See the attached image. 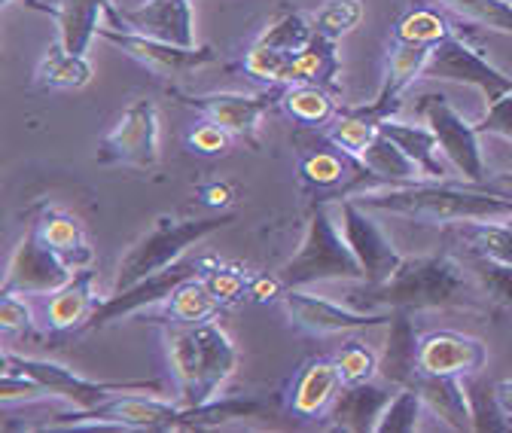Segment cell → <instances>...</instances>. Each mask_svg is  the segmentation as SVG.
<instances>
[{"label":"cell","mask_w":512,"mask_h":433,"mask_svg":"<svg viewBox=\"0 0 512 433\" xmlns=\"http://www.w3.org/2000/svg\"><path fill=\"white\" fill-rule=\"evenodd\" d=\"M354 196L375 214H391L430 226H470V223H512V199L497 196L479 183L461 180H418L406 187L366 183L351 187Z\"/></svg>","instance_id":"obj_1"},{"label":"cell","mask_w":512,"mask_h":433,"mask_svg":"<svg viewBox=\"0 0 512 433\" xmlns=\"http://www.w3.org/2000/svg\"><path fill=\"white\" fill-rule=\"evenodd\" d=\"M162 348L180 406L217 400L241 363L238 345L214 318L202 324H165Z\"/></svg>","instance_id":"obj_2"},{"label":"cell","mask_w":512,"mask_h":433,"mask_svg":"<svg viewBox=\"0 0 512 433\" xmlns=\"http://www.w3.org/2000/svg\"><path fill=\"white\" fill-rule=\"evenodd\" d=\"M357 287L351 296H363V312H436L482 299L470 269L455 257H406L388 281Z\"/></svg>","instance_id":"obj_3"},{"label":"cell","mask_w":512,"mask_h":433,"mask_svg":"<svg viewBox=\"0 0 512 433\" xmlns=\"http://www.w3.org/2000/svg\"><path fill=\"white\" fill-rule=\"evenodd\" d=\"M278 278L284 281V287H314L327 281H342V284L366 281V272L348 247L333 217L330 202H320L311 208L302 241L293 251V257L278 269Z\"/></svg>","instance_id":"obj_4"},{"label":"cell","mask_w":512,"mask_h":433,"mask_svg":"<svg viewBox=\"0 0 512 433\" xmlns=\"http://www.w3.org/2000/svg\"><path fill=\"white\" fill-rule=\"evenodd\" d=\"M232 220H235V214H214V217L159 214L153 220V226L122 254V260L116 266L113 290H125V287H132V284L180 263V257L189 251V247H196L202 238L226 229Z\"/></svg>","instance_id":"obj_5"},{"label":"cell","mask_w":512,"mask_h":433,"mask_svg":"<svg viewBox=\"0 0 512 433\" xmlns=\"http://www.w3.org/2000/svg\"><path fill=\"white\" fill-rule=\"evenodd\" d=\"M4 373H19L34 379L55 403H68L71 409H92L116 394L128 391H156L165 394L159 382H95L80 373H74L71 366L43 360V357H22L10 348H4Z\"/></svg>","instance_id":"obj_6"},{"label":"cell","mask_w":512,"mask_h":433,"mask_svg":"<svg viewBox=\"0 0 512 433\" xmlns=\"http://www.w3.org/2000/svg\"><path fill=\"white\" fill-rule=\"evenodd\" d=\"M415 119L430 126L445 162L461 183H482L488 177V156L479 129L445 95H421L415 101Z\"/></svg>","instance_id":"obj_7"},{"label":"cell","mask_w":512,"mask_h":433,"mask_svg":"<svg viewBox=\"0 0 512 433\" xmlns=\"http://www.w3.org/2000/svg\"><path fill=\"white\" fill-rule=\"evenodd\" d=\"M278 305L293 330L317 339L360 333L369 327L391 324L394 318V312H363V308H354L351 302H336L320 293H311L308 287H284Z\"/></svg>","instance_id":"obj_8"},{"label":"cell","mask_w":512,"mask_h":433,"mask_svg":"<svg viewBox=\"0 0 512 433\" xmlns=\"http://www.w3.org/2000/svg\"><path fill=\"white\" fill-rule=\"evenodd\" d=\"M333 208V217L348 241V247L354 251V257L360 260L363 272H366V281L363 284H381L388 281L400 263L406 260L400 251L394 238L381 229V223L372 217L375 211H369L366 205H360L354 196H339L330 202Z\"/></svg>","instance_id":"obj_9"},{"label":"cell","mask_w":512,"mask_h":433,"mask_svg":"<svg viewBox=\"0 0 512 433\" xmlns=\"http://www.w3.org/2000/svg\"><path fill=\"white\" fill-rule=\"evenodd\" d=\"M98 162L132 168L159 165V107L150 98H141L122 110L116 126L101 141Z\"/></svg>","instance_id":"obj_10"},{"label":"cell","mask_w":512,"mask_h":433,"mask_svg":"<svg viewBox=\"0 0 512 433\" xmlns=\"http://www.w3.org/2000/svg\"><path fill=\"white\" fill-rule=\"evenodd\" d=\"M98 37L113 43L116 49H122L132 61H138L141 68H147L153 77L171 80V77H186L192 71H199L205 65H214L217 52L211 46H174L138 31H128V28H98Z\"/></svg>","instance_id":"obj_11"},{"label":"cell","mask_w":512,"mask_h":433,"mask_svg":"<svg viewBox=\"0 0 512 433\" xmlns=\"http://www.w3.org/2000/svg\"><path fill=\"white\" fill-rule=\"evenodd\" d=\"M421 80H452V83L476 86L488 101H497L506 92H512V80L503 77L497 68H491L476 49H470L458 37V31L433 46Z\"/></svg>","instance_id":"obj_12"},{"label":"cell","mask_w":512,"mask_h":433,"mask_svg":"<svg viewBox=\"0 0 512 433\" xmlns=\"http://www.w3.org/2000/svg\"><path fill=\"white\" fill-rule=\"evenodd\" d=\"M433 46L424 43H403V40H391L388 52H384V65H381V83L378 92L372 98V104L357 107L363 116L381 122L388 116H397L403 110V101L409 95V89L424 77V68L430 61Z\"/></svg>","instance_id":"obj_13"},{"label":"cell","mask_w":512,"mask_h":433,"mask_svg":"<svg viewBox=\"0 0 512 433\" xmlns=\"http://www.w3.org/2000/svg\"><path fill=\"white\" fill-rule=\"evenodd\" d=\"M488 363V348L482 339L458 333V330H430L418 336L415 373L433 376H479Z\"/></svg>","instance_id":"obj_14"},{"label":"cell","mask_w":512,"mask_h":433,"mask_svg":"<svg viewBox=\"0 0 512 433\" xmlns=\"http://www.w3.org/2000/svg\"><path fill=\"white\" fill-rule=\"evenodd\" d=\"M74 272L64 266L49 247L40 241L34 223L25 232V238L19 241V247L10 257L4 284H0V293H22V296H46L52 290H58L64 281H68Z\"/></svg>","instance_id":"obj_15"},{"label":"cell","mask_w":512,"mask_h":433,"mask_svg":"<svg viewBox=\"0 0 512 433\" xmlns=\"http://www.w3.org/2000/svg\"><path fill=\"white\" fill-rule=\"evenodd\" d=\"M177 98L183 107L199 110L202 116L223 126L235 141H247V144H256V132H260V122H263L266 110L272 107V101H278L269 92H260V95H244V92L186 95V92H177Z\"/></svg>","instance_id":"obj_16"},{"label":"cell","mask_w":512,"mask_h":433,"mask_svg":"<svg viewBox=\"0 0 512 433\" xmlns=\"http://www.w3.org/2000/svg\"><path fill=\"white\" fill-rule=\"evenodd\" d=\"M192 275H199V263H174L132 287H125V290H113L104 302H98L95 308V315L89 318L86 330H101L119 318H128V315H135L141 312V308H156L159 302H165L177 284H183L186 278Z\"/></svg>","instance_id":"obj_17"},{"label":"cell","mask_w":512,"mask_h":433,"mask_svg":"<svg viewBox=\"0 0 512 433\" xmlns=\"http://www.w3.org/2000/svg\"><path fill=\"white\" fill-rule=\"evenodd\" d=\"M113 25L174 43V46H196L192 0H144L138 10L116 13Z\"/></svg>","instance_id":"obj_18"},{"label":"cell","mask_w":512,"mask_h":433,"mask_svg":"<svg viewBox=\"0 0 512 433\" xmlns=\"http://www.w3.org/2000/svg\"><path fill=\"white\" fill-rule=\"evenodd\" d=\"M406 385H412L436 427L442 430H476L473 421V400L470 385L461 376H433V373H415Z\"/></svg>","instance_id":"obj_19"},{"label":"cell","mask_w":512,"mask_h":433,"mask_svg":"<svg viewBox=\"0 0 512 433\" xmlns=\"http://www.w3.org/2000/svg\"><path fill=\"white\" fill-rule=\"evenodd\" d=\"M342 388H345V382H342L336 360L333 357H311L308 363H302V369L290 385L287 406L302 421L324 418L330 412V406L336 403Z\"/></svg>","instance_id":"obj_20"},{"label":"cell","mask_w":512,"mask_h":433,"mask_svg":"<svg viewBox=\"0 0 512 433\" xmlns=\"http://www.w3.org/2000/svg\"><path fill=\"white\" fill-rule=\"evenodd\" d=\"M400 385L388 382V379H372L363 385H345L336 397V403L330 406V412L324 415L330 430H348V433H363V430H375L384 406L394 397Z\"/></svg>","instance_id":"obj_21"},{"label":"cell","mask_w":512,"mask_h":433,"mask_svg":"<svg viewBox=\"0 0 512 433\" xmlns=\"http://www.w3.org/2000/svg\"><path fill=\"white\" fill-rule=\"evenodd\" d=\"M98 308L95 296V269H80L58 290L46 293L43 302V330L49 333H68V330H86L89 318Z\"/></svg>","instance_id":"obj_22"},{"label":"cell","mask_w":512,"mask_h":433,"mask_svg":"<svg viewBox=\"0 0 512 433\" xmlns=\"http://www.w3.org/2000/svg\"><path fill=\"white\" fill-rule=\"evenodd\" d=\"M34 229L40 235V241L49 247V251L68 266L71 272L89 269L95 263V251L92 241L86 235V226L80 217H74L71 211H46L34 220Z\"/></svg>","instance_id":"obj_23"},{"label":"cell","mask_w":512,"mask_h":433,"mask_svg":"<svg viewBox=\"0 0 512 433\" xmlns=\"http://www.w3.org/2000/svg\"><path fill=\"white\" fill-rule=\"evenodd\" d=\"M378 132L388 135L394 144H400L406 150V156L424 171L427 180H448V171H452V165L445 162L442 150H439V141L436 135L430 132L427 122H403L397 116H388L378 122Z\"/></svg>","instance_id":"obj_24"},{"label":"cell","mask_w":512,"mask_h":433,"mask_svg":"<svg viewBox=\"0 0 512 433\" xmlns=\"http://www.w3.org/2000/svg\"><path fill=\"white\" fill-rule=\"evenodd\" d=\"M354 162L375 183H391V187H406V183L427 180L424 171L406 156V150L400 144H394L388 135H381V132L372 138V144Z\"/></svg>","instance_id":"obj_25"},{"label":"cell","mask_w":512,"mask_h":433,"mask_svg":"<svg viewBox=\"0 0 512 433\" xmlns=\"http://www.w3.org/2000/svg\"><path fill=\"white\" fill-rule=\"evenodd\" d=\"M95 77V68L89 55L80 52H68L64 43L55 37L46 49V55L40 58V65L34 71V86L37 89H61V92H71V89H86Z\"/></svg>","instance_id":"obj_26"},{"label":"cell","mask_w":512,"mask_h":433,"mask_svg":"<svg viewBox=\"0 0 512 433\" xmlns=\"http://www.w3.org/2000/svg\"><path fill=\"white\" fill-rule=\"evenodd\" d=\"M104 13H110V0H58L55 22H58V40L64 43V49L86 55L89 43L98 37Z\"/></svg>","instance_id":"obj_27"},{"label":"cell","mask_w":512,"mask_h":433,"mask_svg":"<svg viewBox=\"0 0 512 433\" xmlns=\"http://www.w3.org/2000/svg\"><path fill=\"white\" fill-rule=\"evenodd\" d=\"M156 308H159L156 315L162 324H202V321H211L223 305L199 275H192L183 284H177L174 293Z\"/></svg>","instance_id":"obj_28"},{"label":"cell","mask_w":512,"mask_h":433,"mask_svg":"<svg viewBox=\"0 0 512 433\" xmlns=\"http://www.w3.org/2000/svg\"><path fill=\"white\" fill-rule=\"evenodd\" d=\"M342 74L339 61V43L327 37H311L296 55H293V83H314L324 89H336Z\"/></svg>","instance_id":"obj_29"},{"label":"cell","mask_w":512,"mask_h":433,"mask_svg":"<svg viewBox=\"0 0 512 433\" xmlns=\"http://www.w3.org/2000/svg\"><path fill=\"white\" fill-rule=\"evenodd\" d=\"M278 107L293 119L299 126H330L336 119L339 107L330 95V89L314 86V83H293L284 86V92L278 95Z\"/></svg>","instance_id":"obj_30"},{"label":"cell","mask_w":512,"mask_h":433,"mask_svg":"<svg viewBox=\"0 0 512 433\" xmlns=\"http://www.w3.org/2000/svg\"><path fill=\"white\" fill-rule=\"evenodd\" d=\"M467 269H470L482 299L494 308V315L512 318V266L497 263L482 254H473Z\"/></svg>","instance_id":"obj_31"},{"label":"cell","mask_w":512,"mask_h":433,"mask_svg":"<svg viewBox=\"0 0 512 433\" xmlns=\"http://www.w3.org/2000/svg\"><path fill=\"white\" fill-rule=\"evenodd\" d=\"M424 418H430V412L421 394L412 385H400L388 400V406H384L372 433H415L424 430Z\"/></svg>","instance_id":"obj_32"},{"label":"cell","mask_w":512,"mask_h":433,"mask_svg":"<svg viewBox=\"0 0 512 433\" xmlns=\"http://www.w3.org/2000/svg\"><path fill=\"white\" fill-rule=\"evenodd\" d=\"M363 16H366L363 0H324V4H317V10L308 13V22L317 37L339 43L342 37L360 28Z\"/></svg>","instance_id":"obj_33"},{"label":"cell","mask_w":512,"mask_h":433,"mask_svg":"<svg viewBox=\"0 0 512 433\" xmlns=\"http://www.w3.org/2000/svg\"><path fill=\"white\" fill-rule=\"evenodd\" d=\"M436 4L467 25H479L497 34H512V4L509 0H436Z\"/></svg>","instance_id":"obj_34"},{"label":"cell","mask_w":512,"mask_h":433,"mask_svg":"<svg viewBox=\"0 0 512 433\" xmlns=\"http://www.w3.org/2000/svg\"><path fill=\"white\" fill-rule=\"evenodd\" d=\"M339 147L333 144V150H311V153H302L299 159V174L308 187H320V190H330V187H339L342 180L351 177L354 171V159L348 153H336Z\"/></svg>","instance_id":"obj_35"},{"label":"cell","mask_w":512,"mask_h":433,"mask_svg":"<svg viewBox=\"0 0 512 433\" xmlns=\"http://www.w3.org/2000/svg\"><path fill=\"white\" fill-rule=\"evenodd\" d=\"M324 135L342 153H348L351 159H357L372 144V138L378 135V122L369 119V116H363L360 110H339L336 119L324 129Z\"/></svg>","instance_id":"obj_36"},{"label":"cell","mask_w":512,"mask_h":433,"mask_svg":"<svg viewBox=\"0 0 512 433\" xmlns=\"http://www.w3.org/2000/svg\"><path fill=\"white\" fill-rule=\"evenodd\" d=\"M293 55L296 52H284L266 43H253L244 52V71L256 80H266L272 86H293Z\"/></svg>","instance_id":"obj_37"},{"label":"cell","mask_w":512,"mask_h":433,"mask_svg":"<svg viewBox=\"0 0 512 433\" xmlns=\"http://www.w3.org/2000/svg\"><path fill=\"white\" fill-rule=\"evenodd\" d=\"M199 278L211 287V293L220 299V305H235L241 299H247L250 293V281L253 272L232 266V263H214V260H202L199 263Z\"/></svg>","instance_id":"obj_38"},{"label":"cell","mask_w":512,"mask_h":433,"mask_svg":"<svg viewBox=\"0 0 512 433\" xmlns=\"http://www.w3.org/2000/svg\"><path fill=\"white\" fill-rule=\"evenodd\" d=\"M333 360L345 385H363L381 376V354L366 339H348Z\"/></svg>","instance_id":"obj_39"},{"label":"cell","mask_w":512,"mask_h":433,"mask_svg":"<svg viewBox=\"0 0 512 433\" xmlns=\"http://www.w3.org/2000/svg\"><path fill=\"white\" fill-rule=\"evenodd\" d=\"M458 229L473 254L512 266V223H470Z\"/></svg>","instance_id":"obj_40"},{"label":"cell","mask_w":512,"mask_h":433,"mask_svg":"<svg viewBox=\"0 0 512 433\" xmlns=\"http://www.w3.org/2000/svg\"><path fill=\"white\" fill-rule=\"evenodd\" d=\"M455 28L445 16L433 13V10H415L406 19L397 22L391 40H403V43H424V46H436L445 37H452Z\"/></svg>","instance_id":"obj_41"},{"label":"cell","mask_w":512,"mask_h":433,"mask_svg":"<svg viewBox=\"0 0 512 433\" xmlns=\"http://www.w3.org/2000/svg\"><path fill=\"white\" fill-rule=\"evenodd\" d=\"M311 37H314V28H311L308 16L284 13L260 34V40H256V43H266V46H275V49H284V52H299Z\"/></svg>","instance_id":"obj_42"},{"label":"cell","mask_w":512,"mask_h":433,"mask_svg":"<svg viewBox=\"0 0 512 433\" xmlns=\"http://www.w3.org/2000/svg\"><path fill=\"white\" fill-rule=\"evenodd\" d=\"M37 318L34 308L22 293H0V330L7 336H25L34 333Z\"/></svg>","instance_id":"obj_43"},{"label":"cell","mask_w":512,"mask_h":433,"mask_svg":"<svg viewBox=\"0 0 512 433\" xmlns=\"http://www.w3.org/2000/svg\"><path fill=\"white\" fill-rule=\"evenodd\" d=\"M232 141L235 138L208 116H202V122H196L186 135V147L199 156H223V153H229Z\"/></svg>","instance_id":"obj_44"},{"label":"cell","mask_w":512,"mask_h":433,"mask_svg":"<svg viewBox=\"0 0 512 433\" xmlns=\"http://www.w3.org/2000/svg\"><path fill=\"white\" fill-rule=\"evenodd\" d=\"M476 129H479L482 138H497L506 147H512V92L491 101V110L485 113V119L479 122Z\"/></svg>","instance_id":"obj_45"},{"label":"cell","mask_w":512,"mask_h":433,"mask_svg":"<svg viewBox=\"0 0 512 433\" xmlns=\"http://www.w3.org/2000/svg\"><path fill=\"white\" fill-rule=\"evenodd\" d=\"M494 400H497V406H500V412L506 418V427L512 430V379H503V382L494 385Z\"/></svg>","instance_id":"obj_46"},{"label":"cell","mask_w":512,"mask_h":433,"mask_svg":"<svg viewBox=\"0 0 512 433\" xmlns=\"http://www.w3.org/2000/svg\"><path fill=\"white\" fill-rule=\"evenodd\" d=\"M202 196L211 208H226L232 202V190L226 187V183H214V187L202 190Z\"/></svg>","instance_id":"obj_47"},{"label":"cell","mask_w":512,"mask_h":433,"mask_svg":"<svg viewBox=\"0 0 512 433\" xmlns=\"http://www.w3.org/2000/svg\"><path fill=\"white\" fill-rule=\"evenodd\" d=\"M0 4H4V7H7V4H13V0H0Z\"/></svg>","instance_id":"obj_48"}]
</instances>
